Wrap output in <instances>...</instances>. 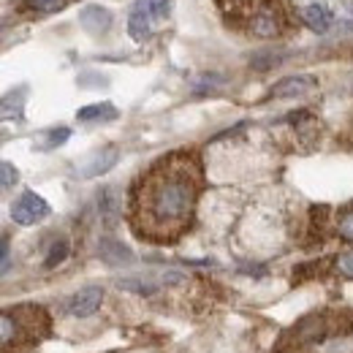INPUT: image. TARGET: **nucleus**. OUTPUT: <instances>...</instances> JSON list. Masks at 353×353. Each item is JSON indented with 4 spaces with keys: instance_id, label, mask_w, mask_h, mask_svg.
Masks as SVG:
<instances>
[{
    "instance_id": "f03ea898",
    "label": "nucleus",
    "mask_w": 353,
    "mask_h": 353,
    "mask_svg": "<svg viewBox=\"0 0 353 353\" xmlns=\"http://www.w3.org/2000/svg\"><path fill=\"white\" fill-rule=\"evenodd\" d=\"M215 6L228 30L261 41L288 39L302 22L291 0H215Z\"/></svg>"
},
{
    "instance_id": "f257e3e1",
    "label": "nucleus",
    "mask_w": 353,
    "mask_h": 353,
    "mask_svg": "<svg viewBox=\"0 0 353 353\" xmlns=\"http://www.w3.org/2000/svg\"><path fill=\"white\" fill-rule=\"evenodd\" d=\"M204 190V163L196 150H174L152 161L128 190V225L150 245L182 239L196 218Z\"/></svg>"
},
{
    "instance_id": "1a4fd4ad",
    "label": "nucleus",
    "mask_w": 353,
    "mask_h": 353,
    "mask_svg": "<svg viewBox=\"0 0 353 353\" xmlns=\"http://www.w3.org/2000/svg\"><path fill=\"white\" fill-rule=\"evenodd\" d=\"M315 88H318V82L312 77H288L269 90V95L272 98H296V95H307L310 90Z\"/></svg>"
},
{
    "instance_id": "412c9836",
    "label": "nucleus",
    "mask_w": 353,
    "mask_h": 353,
    "mask_svg": "<svg viewBox=\"0 0 353 353\" xmlns=\"http://www.w3.org/2000/svg\"><path fill=\"white\" fill-rule=\"evenodd\" d=\"M334 269H337L340 274H345V277H353V250H351V253H343V256H337V261H334Z\"/></svg>"
},
{
    "instance_id": "2eb2a0df",
    "label": "nucleus",
    "mask_w": 353,
    "mask_h": 353,
    "mask_svg": "<svg viewBox=\"0 0 353 353\" xmlns=\"http://www.w3.org/2000/svg\"><path fill=\"white\" fill-rule=\"evenodd\" d=\"M22 101H25L22 90L8 92V95L3 98V117H6V120H19V117H22Z\"/></svg>"
},
{
    "instance_id": "0eeeda50",
    "label": "nucleus",
    "mask_w": 353,
    "mask_h": 353,
    "mask_svg": "<svg viewBox=\"0 0 353 353\" xmlns=\"http://www.w3.org/2000/svg\"><path fill=\"white\" fill-rule=\"evenodd\" d=\"M117 161H120V150H117V147H101V150H95L90 158L82 161V166H79V176L92 179V176L106 174L109 169H114V163H117Z\"/></svg>"
},
{
    "instance_id": "7ed1b4c3",
    "label": "nucleus",
    "mask_w": 353,
    "mask_h": 353,
    "mask_svg": "<svg viewBox=\"0 0 353 353\" xmlns=\"http://www.w3.org/2000/svg\"><path fill=\"white\" fill-rule=\"evenodd\" d=\"M0 340L3 353L22 351L30 345H39L52 332V318L41 305H17V307L3 310L0 318Z\"/></svg>"
},
{
    "instance_id": "f8f14e48",
    "label": "nucleus",
    "mask_w": 353,
    "mask_h": 353,
    "mask_svg": "<svg viewBox=\"0 0 353 353\" xmlns=\"http://www.w3.org/2000/svg\"><path fill=\"white\" fill-rule=\"evenodd\" d=\"M98 253H101V259H103L106 264H112V266H123L133 261L131 250H128L125 245L114 242V239H103L101 248H98Z\"/></svg>"
},
{
    "instance_id": "6ab92c4d",
    "label": "nucleus",
    "mask_w": 353,
    "mask_h": 353,
    "mask_svg": "<svg viewBox=\"0 0 353 353\" xmlns=\"http://www.w3.org/2000/svg\"><path fill=\"white\" fill-rule=\"evenodd\" d=\"M0 176H3V190H8V188H14V185H17L19 172H17L8 161H3V163H0Z\"/></svg>"
},
{
    "instance_id": "4468645a",
    "label": "nucleus",
    "mask_w": 353,
    "mask_h": 353,
    "mask_svg": "<svg viewBox=\"0 0 353 353\" xmlns=\"http://www.w3.org/2000/svg\"><path fill=\"white\" fill-rule=\"evenodd\" d=\"M128 33L133 41H144L150 36V14L141 8H133L128 17Z\"/></svg>"
},
{
    "instance_id": "a211bd4d",
    "label": "nucleus",
    "mask_w": 353,
    "mask_h": 353,
    "mask_svg": "<svg viewBox=\"0 0 353 353\" xmlns=\"http://www.w3.org/2000/svg\"><path fill=\"white\" fill-rule=\"evenodd\" d=\"M65 256H68V242H65V239H60L57 245H52V250H49V259L44 261V266H46V269H52V266L60 264Z\"/></svg>"
},
{
    "instance_id": "9d476101",
    "label": "nucleus",
    "mask_w": 353,
    "mask_h": 353,
    "mask_svg": "<svg viewBox=\"0 0 353 353\" xmlns=\"http://www.w3.org/2000/svg\"><path fill=\"white\" fill-rule=\"evenodd\" d=\"M302 22L307 25L310 30H315V33H326L332 28L334 17H332V11L323 3H310L307 8L302 11Z\"/></svg>"
},
{
    "instance_id": "423d86ee",
    "label": "nucleus",
    "mask_w": 353,
    "mask_h": 353,
    "mask_svg": "<svg viewBox=\"0 0 353 353\" xmlns=\"http://www.w3.org/2000/svg\"><path fill=\"white\" fill-rule=\"evenodd\" d=\"M49 215V204H46L41 196H36L33 190L22 193L14 204H11V221L19 223V225H36Z\"/></svg>"
},
{
    "instance_id": "ddd939ff",
    "label": "nucleus",
    "mask_w": 353,
    "mask_h": 353,
    "mask_svg": "<svg viewBox=\"0 0 353 353\" xmlns=\"http://www.w3.org/2000/svg\"><path fill=\"white\" fill-rule=\"evenodd\" d=\"M77 117H79L82 123H95V120L109 123V120H117V109H114L112 103H92V106L79 109V112H77Z\"/></svg>"
},
{
    "instance_id": "6e6552de",
    "label": "nucleus",
    "mask_w": 353,
    "mask_h": 353,
    "mask_svg": "<svg viewBox=\"0 0 353 353\" xmlns=\"http://www.w3.org/2000/svg\"><path fill=\"white\" fill-rule=\"evenodd\" d=\"M101 302H103V291L95 288V285H90V288H82L79 294L71 296L68 312H71L74 318H88V315H92L95 310L101 307Z\"/></svg>"
},
{
    "instance_id": "20e7f679",
    "label": "nucleus",
    "mask_w": 353,
    "mask_h": 353,
    "mask_svg": "<svg viewBox=\"0 0 353 353\" xmlns=\"http://www.w3.org/2000/svg\"><path fill=\"white\" fill-rule=\"evenodd\" d=\"M337 334H353V312H348V310H323V312L302 318L294 329H288L280 337V345L274 348V353L294 351V348H302L307 343H323V340L337 337Z\"/></svg>"
},
{
    "instance_id": "dca6fc26",
    "label": "nucleus",
    "mask_w": 353,
    "mask_h": 353,
    "mask_svg": "<svg viewBox=\"0 0 353 353\" xmlns=\"http://www.w3.org/2000/svg\"><path fill=\"white\" fill-rule=\"evenodd\" d=\"M136 8L147 11L155 19H163L169 14V0H136Z\"/></svg>"
},
{
    "instance_id": "9b49d317",
    "label": "nucleus",
    "mask_w": 353,
    "mask_h": 353,
    "mask_svg": "<svg viewBox=\"0 0 353 353\" xmlns=\"http://www.w3.org/2000/svg\"><path fill=\"white\" fill-rule=\"evenodd\" d=\"M79 22L90 33H103L112 25V14L106 8H101V6H85V11L79 14Z\"/></svg>"
},
{
    "instance_id": "39448f33",
    "label": "nucleus",
    "mask_w": 353,
    "mask_h": 353,
    "mask_svg": "<svg viewBox=\"0 0 353 353\" xmlns=\"http://www.w3.org/2000/svg\"><path fill=\"white\" fill-rule=\"evenodd\" d=\"M318 212V231H329L340 242H353V204H345L340 210L321 207Z\"/></svg>"
},
{
    "instance_id": "f3484780",
    "label": "nucleus",
    "mask_w": 353,
    "mask_h": 353,
    "mask_svg": "<svg viewBox=\"0 0 353 353\" xmlns=\"http://www.w3.org/2000/svg\"><path fill=\"white\" fill-rule=\"evenodd\" d=\"M28 6L41 14H54V11H63L68 6V0H28Z\"/></svg>"
},
{
    "instance_id": "aec40b11",
    "label": "nucleus",
    "mask_w": 353,
    "mask_h": 353,
    "mask_svg": "<svg viewBox=\"0 0 353 353\" xmlns=\"http://www.w3.org/2000/svg\"><path fill=\"white\" fill-rule=\"evenodd\" d=\"M71 136L68 128H57V131H49L46 133V141H44V150H52V147H60L65 139Z\"/></svg>"
}]
</instances>
